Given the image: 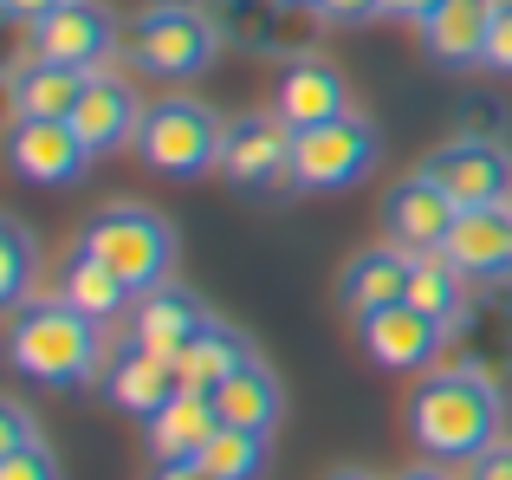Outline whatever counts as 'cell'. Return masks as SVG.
I'll return each mask as SVG.
<instances>
[{"instance_id": "6da1fadb", "label": "cell", "mask_w": 512, "mask_h": 480, "mask_svg": "<svg viewBox=\"0 0 512 480\" xmlns=\"http://www.w3.org/2000/svg\"><path fill=\"white\" fill-rule=\"evenodd\" d=\"M402 422H409V442L422 448V461H448V468L461 461L467 468L506 435V390L467 364H435L415 377Z\"/></svg>"}, {"instance_id": "7a4b0ae2", "label": "cell", "mask_w": 512, "mask_h": 480, "mask_svg": "<svg viewBox=\"0 0 512 480\" xmlns=\"http://www.w3.org/2000/svg\"><path fill=\"white\" fill-rule=\"evenodd\" d=\"M7 357L20 377L46 383V390H85L91 377H104V325L85 318L78 305H65L59 292L46 299H26L7 312Z\"/></svg>"}, {"instance_id": "3957f363", "label": "cell", "mask_w": 512, "mask_h": 480, "mask_svg": "<svg viewBox=\"0 0 512 480\" xmlns=\"http://www.w3.org/2000/svg\"><path fill=\"white\" fill-rule=\"evenodd\" d=\"M221 46H227V39H221V26H214V13L195 7V0H150V7L130 13V26H124L130 72L163 78V85H188V78H201Z\"/></svg>"}, {"instance_id": "277c9868", "label": "cell", "mask_w": 512, "mask_h": 480, "mask_svg": "<svg viewBox=\"0 0 512 480\" xmlns=\"http://www.w3.org/2000/svg\"><path fill=\"white\" fill-rule=\"evenodd\" d=\"M221 137H227V117H214L201 98L188 91H163V98L143 104V124H137V163L156 169L169 182H195L221 163Z\"/></svg>"}, {"instance_id": "5b68a950", "label": "cell", "mask_w": 512, "mask_h": 480, "mask_svg": "<svg viewBox=\"0 0 512 480\" xmlns=\"http://www.w3.org/2000/svg\"><path fill=\"white\" fill-rule=\"evenodd\" d=\"M78 240H85L111 273H124L137 292L169 286V273H175V228H169V215H156V208H143V202H104L98 215L78 228Z\"/></svg>"}, {"instance_id": "8992f818", "label": "cell", "mask_w": 512, "mask_h": 480, "mask_svg": "<svg viewBox=\"0 0 512 480\" xmlns=\"http://www.w3.org/2000/svg\"><path fill=\"white\" fill-rule=\"evenodd\" d=\"M208 13L234 52L279 59V65L318 52V33H325V13L312 0H208Z\"/></svg>"}, {"instance_id": "52a82bcc", "label": "cell", "mask_w": 512, "mask_h": 480, "mask_svg": "<svg viewBox=\"0 0 512 480\" xmlns=\"http://www.w3.org/2000/svg\"><path fill=\"white\" fill-rule=\"evenodd\" d=\"M292 156H299V130H292L279 111H247V117H227L214 176H221L227 189L266 202V195L292 189Z\"/></svg>"}, {"instance_id": "ba28073f", "label": "cell", "mask_w": 512, "mask_h": 480, "mask_svg": "<svg viewBox=\"0 0 512 480\" xmlns=\"http://www.w3.org/2000/svg\"><path fill=\"white\" fill-rule=\"evenodd\" d=\"M383 156V137H376L370 117L344 111L318 130H299V156H292V195H344L357 189L363 176Z\"/></svg>"}, {"instance_id": "9c48e42d", "label": "cell", "mask_w": 512, "mask_h": 480, "mask_svg": "<svg viewBox=\"0 0 512 480\" xmlns=\"http://www.w3.org/2000/svg\"><path fill=\"white\" fill-rule=\"evenodd\" d=\"M117 46H124V26L104 0H65L39 26H26V52L46 65H72V72H104Z\"/></svg>"}, {"instance_id": "30bf717a", "label": "cell", "mask_w": 512, "mask_h": 480, "mask_svg": "<svg viewBox=\"0 0 512 480\" xmlns=\"http://www.w3.org/2000/svg\"><path fill=\"white\" fill-rule=\"evenodd\" d=\"M422 169L448 189L454 208H500L512 202V150L493 137H461L454 130L448 143H435V150L422 156Z\"/></svg>"}, {"instance_id": "8fae6325", "label": "cell", "mask_w": 512, "mask_h": 480, "mask_svg": "<svg viewBox=\"0 0 512 480\" xmlns=\"http://www.w3.org/2000/svg\"><path fill=\"white\" fill-rule=\"evenodd\" d=\"M454 221H461V208L448 202V189H441L428 169L396 176L383 189V202H376V228H383V240H396L402 253H441L448 234H454Z\"/></svg>"}, {"instance_id": "7c38bea8", "label": "cell", "mask_w": 512, "mask_h": 480, "mask_svg": "<svg viewBox=\"0 0 512 480\" xmlns=\"http://www.w3.org/2000/svg\"><path fill=\"white\" fill-rule=\"evenodd\" d=\"M357 344H363L370 364L396 370V377H422V370L441 364V351L454 344V331L435 325L428 312H415V305L402 299V305H383V312L357 318Z\"/></svg>"}, {"instance_id": "4fadbf2b", "label": "cell", "mask_w": 512, "mask_h": 480, "mask_svg": "<svg viewBox=\"0 0 512 480\" xmlns=\"http://www.w3.org/2000/svg\"><path fill=\"white\" fill-rule=\"evenodd\" d=\"M454 364L506 383L512 377V279H480L454 325Z\"/></svg>"}, {"instance_id": "5bb4252c", "label": "cell", "mask_w": 512, "mask_h": 480, "mask_svg": "<svg viewBox=\"0 0 512 480\" xmlns=\"http://www.w3.org/2000/svg\"><path fill=\"white\" fill-rule=\"evenodd\" d=\"M7 156L39 189H72L91 169V150H85V137H78V124H52V117H13Z\"/></svg>"}, {"instance_id": "9a60e30c", "label": "cell", "mask_w": 512, "mask_h": 480, "mask_svg": "<svg viewBox=\"0 0 512 480\" xmlns=\"http://www.w3.org/2000/svg\"><path fill=\"white\" fill-rule=\"evenodd\" d=\"M72 124H78V137H85V150L91 156H117V150H137V124H143V98H137V85H130L124 72H91L85 78V98H78V111H72Z\"/></svg>"}, {"instance_id": "2e32d148", "label": "cell", "mask_w": 512, "mask_h": 480, "mask_svg": "<svg viewBox=\"0 0 512 480\" xmlns=\"http://www.w3.org/2000/svg\"><path fill=\"white\" fill-rule=\"evenodd\" d=\"M409 266H415V253H402L396 240H376V247L350 253L338 273V312L357 325V318L383 312V305H402L409 299Z\"/></svg>"}, {"instance_id": "e0dca14e", "label": "cell", "mask_w": 512, "mask_h": 480, "mask_svg": "<svg viewBox=\"0 0 512 480\" xmlns=\"http://www.w3.org/2000/svg\"><path fill=\"white\" fill-rule=\"evenodd\" d=\"M273 111L286 117L292 130H318V124H331V117L350 111V85L325 52H305V59H292L286 72H279Z\"/></svg>"}, {"instance_id": "ac0fdd59", "label": "cell", "mask_w": 512, "mask_h": 480, "mask_svg": "<svg viewBox=\"0 0 512 480\" xmlns=\"http://www.w3.org/2000/svg\"><path fill=\"white\" fill-rule=\"evenodd\" d=\"M104 390H111V403L130 409V416H156L182 383H175V364L163 351H150L143 338L124 331V338L111 344V357H104Z\"/></svg>"}, {"instance_id": "d6986e66", "label": "cell", "mask_w": 512, "mask_h": 480, "mask_svg": "<svg viewBox=\"0 0 512 480\" xmlns=\"http://www.w3.org/2000/svg\"><path fill=\"white\" fill-rule=\"evenodd\" d=\"M214 429H221V409H214V396L201 390H175L156 416H143V448H150L156 468H169V461H201V448L214 442Z\"/></svg>"}, {"instance_id": "ffe728a7", "label": "cell", "mask_w": 512, "mask_h": 480, "mask_svg": "<svg viewBox=\"0 0 512 480\" xmlns=\"http://www.w3.org/2000/svg\"><path fill=\"white\" fill-rule=\"evenodd\" d=\"M493 13H500V0H441L428 20H415V26H422V52L435 65H454V72L487 65Z\"/></svg>"}, {"instance_id": "44dd1931", "label": "cell", "mask_w": 512, "mask_h": 480, "mask_svg": "<svg viewBox=\"0 0 512 480\" xmlns=\"http://www.w3.org/2000/svg\"><path fill=\"white\" fill-rule=\"evenodd\" d=\"M85 78L91 72H72V65H46L33 52L7 65V111L13 117H52V124H72L78 98H85Z\"/></svg>"}, {"instance_id": "7402d4cb", "label": "cell", "mask_w": 512, "mask_h": 480, "mask_svg": "<svg viewBox=\"0 0 512 480\" xmlns=\"http://www.w3.org/2000/svg\"><path fill=\"white\" fill-rule=\"evenodd\" d=\"M52 292H59L65 305H78L85 318H98V325H111V318H124L130 305H137V286H130L124 273H111V266H104L85 240H72V247H65Z\"/></svg>"}, {"instance_id": "603a6c76", "label": "cell", "mask_w": 512, "mask_h": 480, "mask_svg": "<svg viewBox=\"0 0 512 480\" xmlns=\"http://www.w3.org/2000/svg\"><path fill=\"white\" fill-rule=\"evenodd\" d=\"M441 253H448L474 286H480V279H512V202H500V208H461V221H454V234H448Z\"/></svg>"}, {"instance_id": "cb8c5ba5", "label": "cell", "mask_w": 512, "mask_h": 480, "mask_svg": "<svg viewBox=\"0 0 512 480\" xmlns=\"http://www.w3.org/2000/svg\"><path fill=\"white\" fill-rule=\"evenodd\" d=\"M208 325V305L195 299L188 286H150V292H137V305H130V338H143L150 351H163L169 364H175V351H182L195 331Z\"/></svg>"}, {"instance_id": "d4e9b609", "label": "cell", "mask_w": 512, "mask_h": 480, "mask_svg": "<svg viewBox=\"0 0 512 480\" xmlns=\"http://www.w3.org/2000/svg\"><path fill=\"white\" fill-rule=\"evenodd\" d=\"M214 409H221L227 429H260V435H273V429H279V416H286V383H279V377H273V364L253 351L247 364H240L234 377L214 390Z\"/></svg>"}, {"instance_id": "484cf974", "label": "cell", "mask_w": 512, "mask_h": 480, "mask_svg": "<svg viewBox=\"0 0 512 480\" xmlns=\"http://www.w3.org/2000/svg\"><path fill=\"white\" fill-rule=\"evenodd\" d=\"M247 357H253V344L240 338L234 325L208 318V325H201L195 338H188L182 351H175V383H182V390H201V396H214V390H221V383L234 377L240 364H247Z\"/></svg>"}, {"instance_id": "4316f807", "label": "cell", "mask_w": 512, "mask_h": 480, "mask_svg": "<svg viewBox=\"0 0 512 480\" xmlns=\"http://www.w3.org/2000/svg\"><path fill=\"white\" fill-rule=\"evenodd\" d=\"M467 299H474V279H467L448 253H415V266H409V305L415 312H428L435 325L454 331L461 312H467Z\"/></svg>"}, {"instance_id": "83f0119b", "label": "cell", "mask_w": 512, "mask_h": 480, "mask_svg": "<svg viewBox=\"0 0 512 480\" xmlns=\"http://www.w3.org/2000/svg\"><path fill=\"white\" fill-rule=\"evenodd\" d=\"M33 279H39V240L20 215L0 221V305H26L33 299Z\"/></svg>"}, {"instance_id": "f1b7e54d", "label": "cell", "mask_w": 512, "mask_h": 480, "mask_svg": "<svg viewBox=\"0 0 512 480\" xmlns=\"http://www.w3.org/2000/svg\"><path fill=\"white\" fill-rule=\"evenodd\" d=\"M201 461H208L221 480H260L266 474V461H273V448H266V435L260 429H214V442L201 448Z\"/></svg>"}, {"instance_id": "f546056e", "label": "cell", "mask_w": 512, "mask_h": 480, "mask_svg": "<svg viewBox=\"0 0 512 480\" xmlns=\"http://www.w3.org/2000/svg\"><path fill=\"white\" fill-rule=\"evenodd\" d=\"M506 124H512V111H506L500 91L467 85L461 98H454V130H461V137H493V143H506Z\"/></svg>"}, {"instance_id": "4dcf8cb0", "label": "cell", "mask_w": 512, "mask_h": 480, "mask_svg": "<svg viewBox=\"0 0 512 480\" xmlns=\"http://www.w3.org/2000/svg\"><path fill=\"white\" fill-rule=\"evenodd\" d=\"M0 480H59V455H52L46 442L7 448V455H0Z\"/></svg>"}, {"instance_id": "1f68e13d", "label": "cell", "mask_w": 512, "mask_h": 480, "mask_svg": "<svg viewBox=\"0 0 512 480\" xmlns=\"http://www.w3.org/2000/svg\"><path fill=\"white\" fill-rule=\"evenodd\" d=\"M33 442H39L33 409H26L20 396H7V403H0V455H7V448H33Z\"/></svg>"}, {"instance_id": "d6a6232c", "label": "cell", "mask_w": 512, "mask_h": 480, "mask_svg": "<svg viewBox=\"0 0 512 480\" xmlns=\"http://www.w3.org/2000/svg\"><path fill=\"white\" fill-rule=\"evenodd\" d=\"M325 26H363V20H389V0H318Z\"/></svg>"}, {"instance_id": "836d02e7", "label": "cell", "mask_w": 512, "mask_h": 480, "mask_svg": "<svg viewBox=\"0 0 512 480\" xmlns=\"http://www.w3.org/2000/svg\"><path fill=\"white\" fill-rule=\"evenodd\" d=\"M487 72L512 78V0H500V13H493V39H487Z\"/></svg>"}, {"instance_id": "e575fe53", "label": "cell", "mask_w": 512, "mask_h": 480, "mask_svg": "<svg viewBox=\"0 0 512 480\" xmlns=\"http://www.w3.org/2000/svg\"><path fill=\"white\" fill-rule=\"evenodd\" d=\"M467 480H512V442H506V435L487 448V455L467 461Z\"/></svg>"}, {"instance_id": "d590c367", "label": "cell", "mask_w": 512, "mask_h": 480, "mask_svg": "<svg viewBox=\"0 0 512 480\" xmlns=\"http://www.w3.org/2000/svg\"><path fill=\"white\" fill-rule=\"evenodd\" d=\"M52 7H65V0H0V13H7L13 26H39Z\"/></svg>"}, {"instance_id": "8d00e7d4", "label": "cell", "mask_w": 512, "mask_h": 480, "mask_svg": "<svg viewBox=\"0 0 512 480\" xmlns=\"http://www.w3.org/2000/svg\"><path fill=\"white\" fill-rule=\"evenodd\" d=\"M150 480H221V474H214L208 461H169V468H156Z\"/></svg>"}, {"instance_id": "74e56055", "label": "cell", "mask_w": 512, "mask_h": 480, "mask_svg": "<svg viewBox=\"0 0 512 480\" xmlns=\"http://www.w3.org/2000/svg\"><path fill=\"white\" fill-rule=\"evenodd\" d=\"M441 0H389V20H428Z\"/></svg>"}, {"instance_id": "f35d334b", "label": "cell", "mask_w": 512, "mask_h": 480, "mask_svg": "<svg viewBox=\"0 0 512 480\" xmlns=\"http://www.w3.org/2000/svg\"><path fill=\"white\" fill-rule=\"evenodd\" d=\"M396 480H454V474H448V461H409Z\"/></svg>"}, {"instance_id": "ab89813d", "label": "cell", "mask_w": 512, "mask_h": 480, "mask_svg": "<svg viewBox=\"0 0 512 480\" xmlns=\"http://www.w3.org/2000/svg\"><path fill=\"white\" fill-rule=\"evenodd\" d=\"M325 480H376V474H363V468H331Z\"/></svg>"}, {"instance_id": "60d3db41", "label": "cell", "mask_w": 512, "mask_h": 480, "mask_svg": "<svg viewBox=\"0 0 512 480\" xmlns=\"http://www.w3.org/2000/svg\"><path fill=\"white\" fill-rule=\"evenodd\" d=\"M195 7H208V0H195Z\"/></svg>"}, {"instance_id": "b9f144b4", "label": "cell", "mask_w": 512, "mask_h": 480, "mask_svg": "<svg viewBox=\"0 0 512 480\" xmlns=\"http://www.w3.org/2000/svg\"><path fill=\"white\" fill-rule=\"evenodd\" d=\"M312 7H318V0H312Z\"/></svg>"}]
</instances>
